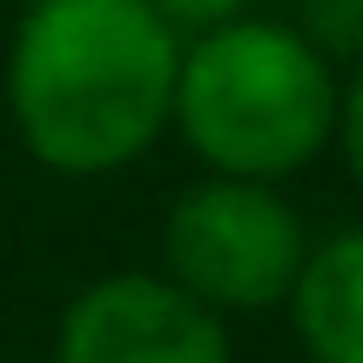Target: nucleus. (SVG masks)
Segmentation results:
<instances>
[{
	"mask_svg": "<svg viewBox=\"0 0 363 363\" xmlns=\"http://www.w3.org/2000/svg\"><path fill=\"white\" fill-rule=\"evenodd\" d=\"M182 34L142 0H34L0 94L27 162L61 182L121 175L169 135Z\"/></svg>",
	"mask_w": 363,
	"mask_h": 363,
	"instance_id": "f257e3e1",
	"label": "nucleus"
},
{
	"mask_svg": "<svg viewBox=\"0 0 363 363\" xmlns=\"http://www.w3.org/2000/svg\"><path fill=\"white\" fill-rule=\"evenodd\" d=\"M337 67L310 48L289 21L242 13L229 27L182 40L175 115L169 128L208 175L269 182L316 169L337 142Z\"/></svg>",
	"mask_w": 363,
	"mask_h": 363,
	"instance_id": "f03ea898",
	"label": "nucleus"
},
{
	"mask_svg": "<svg viewBox=\"0 0 363 363\" xmlns=\"http://www.w3.org/2000/svg\"><path fill=\"white\" fill-rule=\"evenodd\" d=\"M303 262H310V229L296 202L269 182L202 175L162 216V276L222 323L283 310Z\"/></svg>",
	"mask_w": 363,
	"mask_h": 363,
	"instance_id": "7ed1b4c3",
	"label": "nucleus"
},
{
	"mask_svg": "<svg viewBox=\"0 0 363 363\" xmlns=\"http://www.w3.org/2000/svg\"><path fill=\"white\" fill-rule=\"evenodd\" d=\"M54 363H235V343L162 269H115L67 296Z\"/></svg>",
	"mask_w": 363,
	"mask_h": 363,
	"instance_id": "20e7f679",
	"label": "nucleus"
},
{
	"mask_svg": "<svg viewBox=\"0 0 363 363\" xmlns=\"http://www.w3.org/2000/svg\"><path fill=\"white\" fill-rule=\"evenodd\" d=\"M283 310L310 363H363V222L310 242Z\"/></svg>",
	"mask_w": 363,
	"mask_h": 363,
	"instance_id": "39448f33",
	"label": "nucleus"
},
{
	"mask_svg": "<svg viewBox=\"0 0 363 363\" xmlns=\"http://www.w3.org/2000/svg\"><path fill=\"white\" fill-rule=\"evenodd\" d=\"M296 27L330 67H363V0H296Z\"/></svg>",
	"mask_w": 363,
	"mask_h": 363,
	"instance_id": "423d86ee",
	"label": "nucleus"
},
{
	"mask_svg": "<svg viewBox=\"0 0 363 363\" xmlns=\"http://www.w3.org/2000/svg\"><path fill=\"white\" fill-rule=\"evenodd\" d=\"M142 7L162 13V21H169L182 40H189V34H208V27L242 21V13H262V0H142Z\"/></svg>",
	"mask_w": 363,
	"mask_h": 363,
	"instance_id": "0eeeda50",
	"label": "nucleus"
},
{
	"mask_svg": "<svg viewBox=\"0 0 363 363\" xmlns=\"http://www.w3.org/2000/svg\"><path fill=\"white\" fill-rule=\"evenodd\" d=\"M343 155V169H350L357 195H363V67H350V81H343L337 94V142H330Z\"/></svg>",
	"mask_w": 363,
	"mask_h": 363,
	"instance_id": "6e6552de",
	"label": "nucleus"
}]
</instances>
